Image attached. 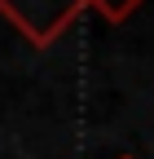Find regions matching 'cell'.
Instances as JSON below:
<instances>
[{
	"instance_id": "cell-1",
	"label": "cell",
	"mask_w": 154,
	"mask_h": 159,
	"mask_svg": "<svg viewBox=\"0 0 154 159\" xmlns=\"http://www.w3.org/2000/svg\"><path fill=\"white\" fill-rule=\"evenodd\" d=\"M84 9H88L84 0H0V13H5L9 22L22 31V40L35 44V49H49L57 35H66L79 22Z\"/></svg>"
},
{
	"instance_id": "cell-2",
	"label": "cell",
	"mask_w": 154,
	"mask_h": 159,
	"mask_svg": "<svg viewBox=\"0 0 154 159\" xmlns=\"http://www.w3.org/2000/svg\"><path fill=\"white\" fill-rule=\"evenodd\" d=\"M88 5L97 9L106 22H128V18H132V13L145 5V0H88Z\"/></svg>"
},
{
	"instance_id": "cell-3",
	"label": "cell",
	"mask_w": 154,
	"mask_h": 159,
	"mask_svg": "<svg viewBox=\"0 0 154 159\" xmlns=\"http://www.w3.org/2000/svg\"><path fill=\"white\" fill-rule=\"evenodd\" d=\"M119 159H137V155H119Z\"/></svg>"
}]
</instances>
